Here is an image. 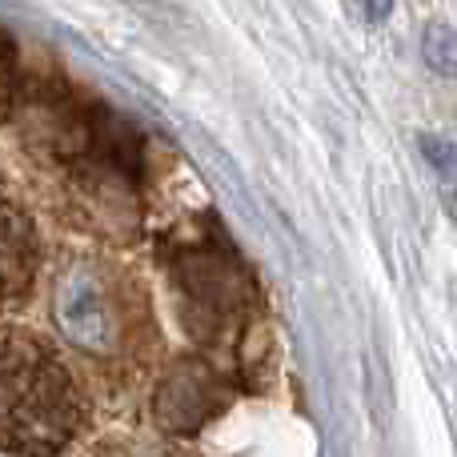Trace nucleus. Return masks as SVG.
I'll return each instance as SVG.
<instances>
[{
  "mask_svg": "<svg viewBox=\"0 0 457 457\" xmlns=\"http://www.w3.org/2000/svg\"><path fill=\"white\" fill-rule=\"evenodd\" d=\"M85 405L61 357L32 333H0V450L56 457L77 437Z\"/></svg>",
  "mask_w": 457,
  "mask_h": 457,
  "instance_id": "obj_1",
  "label": "nucleus"
},
{
  "mask_svg": "<svg viewBox=\"0 0 457 457\" xmlns=\"http://www.w3.org/2000/svg\"><path fill=\"white\" fill-rule=\"evenodd\" d=\"M4 53H8V40H4V37H0V56H4Z\"/></svg>",
  "mask_w": 457,
  "mask_h": 457,
  "instance_id": "obj_9",
  "label": "nucleus"
},
{
  "mask_svg": "<svg viewBox=\"0 0 457 457\" xmlns=\"http://www.w3.org/2000/svg\"><path fill=\"white\" fill-rule=\"evenodd\" d=\"M181 281L189 289L193 309L201 313L209 333H221L228 325L241 321L245 313V277L237 265L217 253H197L181 265Z\"/></svg>",
  "mask_w": 457,
  "mask_h": 457,
  "instance_id": "obj_4",
  "label": "nucleus"
},
{
  "mask_svg": "<svg viewBox=\"0 0 457 457\" xmlns=\"http://www.w3.org/2000/svg\"><path fill=\"white\" fill-rule=\"evenodd\" d=\"M389 12H394V0H365V16L370 21H386Z\"/></svg>",
  "mask_w": 457,
  "mask_h": 457,
  "instance_id": "obj_8",
  "label": "nucleus"
},
{
  "mask_svg": "<svg viewBox=\"0 0 457 457\" xmlns=\"http://www.w3.org/2000/svg\"><path fill=\"white\" fill-rule=\"evenodd\" d=\"M233 389L205 357H181L173 370L161 378L157 397H153V413L165 434L193 437L217 418L228 405Z\"/></svg>",
  "mask_w": 457,
  "mask_h": 457,
  "instance_id": "obj_2",
  "label": "nucleus"
},
{
  "mask_svg": "<svg viewBox=\"0 0 457 457\" xmlns=\"http://www.w3.org/2000/svg\"><path fill=\"white\" fill-rule=\"evenodd\" d=\"M421 153H426L429 165L442 169L445 181H453V149H450V141H437V137H421Z\"/></svg>",
  "mask_w": 457,
  "mask_h": 457,
  "instance_id": "obj_7",
  "label": "nucleus"
},
{
  "mask_svg": "<svg viewBox=\"0 0 457 457\" xmlns=\"http://www.w3.org/2000/svg\"><path fill=\"white\" fill-rule=\"evenodd\" d=\"M37 273V228L32 221L0 197V305L21 297Z\"/></svg>",
  "mask_w": 457,
  "mask_h": 457,
  "instance_id": "obj_5",
  "label": "nucleus"
},
{
  "mask_svg": "<svg viewBox=\"0 0 457 457\" xmlns=\"http://www.w3.org/2000/svg\"><path fill=\"white\" fill-rule=\"evenodd\" d=\"M56 325L85 353H112L120 341V309L96 269H69L56 285Z\"/></svg>",
  "mask_w": 457,
  "mask_h": 457,
  "instance_id": "obj_3",
  "label": "nucleus"
},
{
  "mask_svg": "<svg viewBox=\"0 0 457 457\" xmlns=\"http://www.w3.org/2000/svg\"><path fill=\"white\" fill-rule=\"evenodd\" d=\"M421 53H426L429 69L442 72V77L450 80L453 69H457V40H453L450 24H429V29L421 32Z\"/></svg>",
  "mask_w": 457,
  "mask_h": 457,
  "instance_id": "obj_6",
  "label": "nucleus"
}]
</instances>
